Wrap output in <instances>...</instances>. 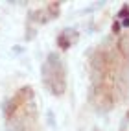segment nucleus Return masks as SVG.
<instances>
[{
    "label": "nucleus",
    "instance_id": "1",
    "mask_svg": "<svg viewBox=\"0 0 129 131\" xmlns=\"http://www.w3.org/2000/svg\"><path fill=\"white\" fill-rule=\"evenodd\" d=\"M96 68L98 102L105 109H113L129 89V31H122L109 48L100 52Z\"/></svg>",
    "mask_w": 129,
    "mask_h": 131
},
{
    "label": "nucleus",
    "instance_id": "2",
    "mask_svg": "<svg viewBox=\"0 0 129 131\" xmlns=\"http://www.w3.org/2000/svg\"><path fill=\"white\" fill-rule=\"evenodd\" d=\"M120 131H129V109L125 113V116L122 120V127H120Z\"/></svg>",
    "mask_w": 129,
    "mask_h": 131
}]
</instances>
